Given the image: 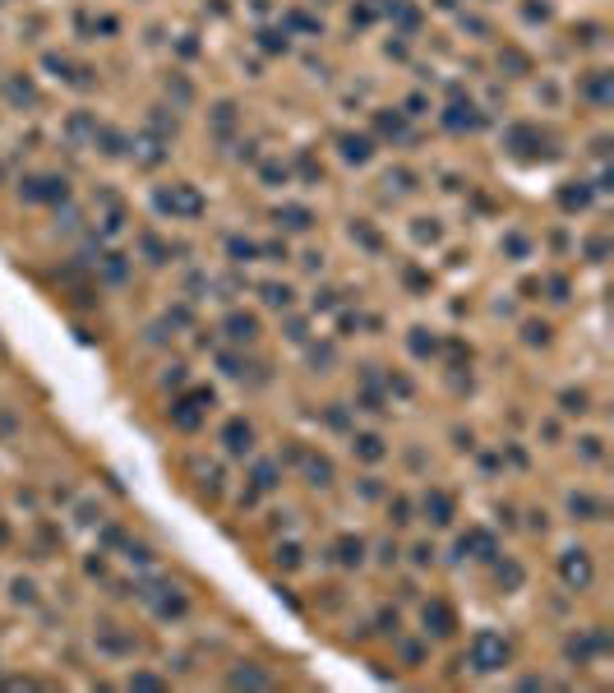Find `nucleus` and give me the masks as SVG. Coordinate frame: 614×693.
I'll return each mask as SVG.
<instances>
[{
  "mask_svg": "<svg viewBox=\"0 0 614 693\" xmlns=\"http://www.w3.org/2000/svg\"><path fill=\"white\" fill-rule=\"evenodd\" d=\"M227 439H231V448H236V453H240V448H250V430H245V425H231V430H227Z\"/></svg>",
  "mask_w": 614,
  "mask_h": 693,
  "instance_id": "obj_3",
  "label": "nucleus"
},
{
  "mask_svg": "<svg viewBox=\"0 0 614 693\" xmlns=\"http://www.w3.org/2000/svg\"><path fill=\"white\" fill-rule=\"evenodd\" d=\"M425 509H434V522H448V500H444V495L425 500Z\"/></svg>",
  "mask_w": 614,
  "mask_h": 693,
  "instance_id": "obj_4",
  "label": "nucleus"
},
{
  "mask_svg": "<svg viewBox=\"0 0 614 693\" xmlns=\"http://www.w3.org/2000/svg\"><path fill=\"white\" fill-rule=\"evenodd\" d=\"M236 684H263V675H255V670H240Z\"/></svg>",
  "mask_w": 614,
  "mask_h": 693,
  "instance_id": "obj_5",
  "label": "nucleus"
},
{
  "mask_svg": "<svg viewBox=\"0 0 614 693\" xmlns=\"http://www.w3.org/2000/svg\"><path fill=\"white\" fill-rule=\"evenodd\" d=\"M471 661L481 670H499L503 661H508V647H503V638H494V633H481V638L471 642Z\"/></svg>",
  "mask_w": 614,
  "mask_h": 693,
  "instance_id": "obj_1",
  "label": "nucleus"
},
{
  "mask_svg": "<svg viewBox=\"0 0 614 693\" xmlns=\"http://www.w3.org/2000/svg\"><path fill=\"white\" fill-rule=\"evenodd\" d=\"M563 578H568L573 587H587V582H591V564L587 560H568V564H563Z\"/></svg>",
  "mask_w": 614,
  "mask_h": 693,
  "instance_id": "obj_2",
  "label": "nucleus"
}]
</instances>
